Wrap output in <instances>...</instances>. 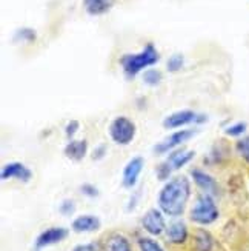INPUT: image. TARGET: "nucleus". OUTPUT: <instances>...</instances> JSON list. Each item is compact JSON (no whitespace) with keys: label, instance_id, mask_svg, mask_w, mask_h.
Returning <instances> with one entry per match:
<instances>
[{"label":"nucleus","instance_id":"nucleus-27","mask_svg":"<svg viewBox=\"0 0 249 251\" xmlns=\"http://www.w3.org/2000/svg\"><path fill=\"white\" fill-rule=\"evenodd\" d=\"M80 191H82V194L86 196V198H97V196H99V190L91 183H83L80 187Z\"/></svg>","mask_w":249,"mask_h":251},{"label":"nucleus","instance_id":"nucleus-11","mask_svg":"<svg viewBox=\"0 0 249 251\" xmlns=\"http://www.w3.org/2000/svg\"><path fill=\"white\" fill-rule=\"evenodd\" d=\"M191 177H192L194 183H196L204 194H209V196H217L219 194V185H217V182H215V179L211 176V174L196 168V170L191 171Z\"/></svg>","mask_w":249,"mask_h":251},{"label":"nucleus","instance_id":"nucleus-15","mask_svg":"<svg viewBox=\"0 0 249 251\" xmlns=\"http://www.w3.org/2000/svg\"><path fill=\"white\" fill-rule=\"evenodd\" d=\"M86 152H88V142L86 140H71L65 147V156L75 162L82 160L86 156Z\"/></svg>","mask_w":249,"mask_h":251},{"label":"nucleus","instance_id":"nucleus-6","mask_svg":"<svg viewBox=\"0 0 249 251\" xmlns=\"http://www.w3.org/2000/svg\"><path fill=\"white\" fill-rule=\"evenodd\" d=\"M203 122H206V116L197 114L191 110H181L169 114L163 121V126L168 129H174L189 124H203Z\"/></svg>","mask_w":249,"mask_h":251},{"label":"nucleus","instance_id":"nucleus-28","mask_svg":"<svg viewBox=\"0 0 249 251\" xmlns=\"http://www.w3.org/2000/svg\"><path fill=\"white\" fill-rule=\"evenodd\" d=\"M106 151H108V148H106L105 144L97 145V147L94 148V151H92V159H95V160L103 159V157L106 156Z\"/></svg>","mask_w":249,"mask_h":251},{"label":"nucleus","instance_id":"nucleus-8","mask_svg":"<svg viewBox=\"0 0 249 251\" xmlns=\"http://www.w3.org/2000/svg\"><path fill=\"white\" fill-rule=\"evenodd\" d=\"M143 165H145V160L140 156L133 157L126 163L125 168H123V177H122V183H123L125 188L136 187V183L140 177V173H142V170H143Z\"/></svg>","mask_w":249,"mask_h":251},{"label":"nucleus","instance_id":"nucleus-12","mask_svg":"<svg viewBox=\"0 0 249 251\" xmlns=\"http://www.w3.org/2000/svg\"><path fill=\"white\" fill-rule=\"evenodd\" d=\"M166 239L172 245H183L189 237L188 226L183 221H172L166 226Z\"/></svg>","mask_w":249,"mask_h":251},{"label":"nucleus","instance_id":"nucleus-5","mask_svg":"<svg viewBox=\"0 0 249 251\" xmlns=\"http://www.w3.org/2000/svg\"><path fill=\"white\" fill-rule=\"evenodd\" d=\"M143 230L151 236H160L166 231V221L165 213L160 208H151L142 217Z\"/></svg>","mask_w":249,"mask_h":251},{"label":"nucleus","instance_id":"nucleus-7","mask_svg":"<svg viewBox=\"0 0 249 251\" xmlns=\"http://www.w3.org/2000/svg\"><path fill=\"white\" fill-rule=\"evenodd\" d=\"M194 134H196V131L194 129H180V131H176V133H172L171 136H168L163 142H160L154 147V151L157 154H166V152H171L177 148H180L181 144H185L186 140H189Z\"/></svg>","mask_w":249,"mask_h":251},{"label":"nucleus","instance_id":"nucleus-30","mask_svg":"<svg viewBox=\"0 0 249 251\" xmlns=\"http://www.w3.org/2000/svg\"><path fill=\"white\" fill-rule=\"evenodd\" d=\"M72 251H99V247L95 244H85V245H77Z\"/></svg>","mask_w":249,"mask_h":251},{"label":"nucleus","instance_id":"nucleus-17","mask_svg":"<svg viewBox=\"0 0 249 251\" xmlns=\"http://www.w3.org/2000/svg\"><path fill=\"white\" fill-rule=\"evenodd\" d=\"M114 5V0H83V6L90 16L106 14Z\"/></svg>","mask_w":249,"mask_h":251},{"label":"nucleus","instance_id":"nucleus-26","mask_svg":"<svg viewBox=\"0 0 249 251\" xmlns=\"http://www.w3.org/2000/svg\"><path fill=\"white\" fill-rule=\"evenodd\" d=\"M74 210H75V203H74V201H71V199L63 201V202L60 203V206H59V211H60L63 216H69V214H72Z\"/></svg>","mask_w":249,"mask_h":251},{"label":"nucleus","instance_id":"nucleus-14","mask_svg":"<svg viewBox=\"0 0 249 251\" xmlns=\"http://www.w3.org/2000/svg\"><path fill=\"white\" fill-rule=\"evenodd\" d=\"M194 154H196L194 151L177 148L174 151H171V154H169V157H168L166 162L169 163L172 170H180V168H183L185 165H188V163L194 159Z\"/></svg>","mask_w":249,"mask_h":251},{"label":"nucleus","instance_id":"nucleus-3","mask_svg":"<svg viewBox=\"0 0 249 251\" xmlns=\"http://www.w3.org/2000/svg\"><path fill=\"white\" fill-rule=\"evenodd\" d=\"M220 211L217 208V203L214 201V196L202 193L196 199V203L189 211V217L192 222L199 225H211L219 219Z\"/></svg>","mask_w":249,"mask_h":251},{"label":"nucleus","instance_id":"nucleus-21","mask_svg":"<svg viewBox=\"0 0 249 251\" xmlns=\"http://www.w3.org/2000/svg\"><path fill=\"white\" fill-rule=\"evenodd\" d=\"M183 65H185V57L181 54H172L166 62V68L169 73H177L183 68Z\"/></svg>","mask_w":249,"mask_h":251},{"label":"nucleus","instance_id":"nucleus-13","mask_svg":"<svg viewBox=\"0 0 249 251\" xmlns=\"http://www.w3.org/2000/svg\"><path fill=\"white\" fill-rule=\"evenodd\" d=\"M102 222L97 216L92 214H82L79 217H75L72 221L71 228L75 233H91V231H97L100 228Z\"/></svg>","mask_w":249,"mask_h":251},{"label":"nucleus","instance_id":"nucleus-29","mask_svg":"<svg viewBox=\"0 0 249 251\" xmlns=\"http://www.w3.org/2000/svg\"><path fill=\"white\" fill-rule=\"evenodd\" d=\"M79 128H80V125H79L77 121H71V122L67 125V128H65V134H67L68 137H72V136L79 131Z\"/></svg>","mask_w":249,"mask_h":251},{"label":"nucleus","instance_id":"nucleus-23","mask_svg":"<svg viewBox=\"0 0 249 251\" xmlns=\"http://www.w3.org/2000/svg\"><path fill=\"white\" fill-rule=\"evenodd\" d=\"M235 150H237V152H239V156L246 163H249V136H246V137H243V139H240L239 142H237Z\"/></svg>","mask_w":249,"mask_h":251},{"label":"nucleus","instance_id":"nucleus-1","mask_svg":"<svg viewBox=\"0 0 249 251\" xmlns=\"http://www.w3.org/2000/svg\"><path fill=\"white\" fill-rule=\"evenodd\" d=\"M191 198V183L185 176L168 180L158 193V208L171 217H177L186 210Z\"/></svg>","mask_w":249,"mask_h":251},{"label":"nucleus","instance_id":"nucleus-20","mask_svg":"<svg viewBox=\"0 0 249 251\" xmlns=\"http://www.w3.org/2000/svg\"><path fill=\"white\" fill-rule=\"evenodd\" d=\"M161 79H163V75H161V73L158 70H146L143 73V82L148 86H157V85H160Z\"/></svg>","mask_w":249,"mask_h":251},{"label":"nucleus","instance_id":"nucleus-19","mask_svg":"<svg viewBox=\"0 0 249 251\" xmlns=\"http://www.w3.org/2000/svg\"><path fill=\"white\" fill-rule=\"evenodd\" d=\"M137 244H138L140 251H165L163 247L151 237H138Z\"/></svg>","mask_w":249,"mask_h":251},{"label":"nucleus","instance_id":"nucleus-24","mask_svg":"<svg viewBox=\"0 0 249 251\" xmlns=\"http://www.w3.org/2000/svg\"><path fill=\"white\" fill-rule=\"evenodd\" d=\"M246 128H248L246 122H237V124H234V125L226 128L225 129V134L229 136V137H239V136L245 134Z\"/></svg>","mask_w":249,"mask_h":251},{"label":"nucleus","instance_id":"nucleus-2","mask_svg":"<svg viewBox=\"0 0 249 251\" xmlns=\"http://www.w3.org/2000/svg\"><path fill=\"white\" fill-rule=\"evenodd\" d=\"M160 60V54L156 50V47L153 43H148V45L136 54H125V56L120 59L123 73L128 79H133L136 75L143 71L148 67H153Z\"/></svg>","mask_w":249,"mask_h":251},{"label":"nucleus","instance_id":"nucleus-18","mask_svg":"<svg viewBox=\"0 0 249 251\" xmlns=\"http://www.w3.org/2000/svg\"><path fill=\"white\" fill-rule=\"evenodd\" d=\"M214 245V237L209 231L203 230V228L197 230L196 234H194V248H196V251H212Z\"/></svg>","mask_w":249,"mask_h":251},{"label":"nucleus","instance_id":"nucleus-10","mask_svg":"<svg viewBox=\"0 0 249 251\" xmlns=\"http://www.w3.org/2000/svg\"><path fill=\"white\" fill-rule=\"evenodd\" d=\"M67 237H68L67 228L52 226V228H48V230L42 231L39 234V237L36 239V247L37 248H45V247H49V245H54V244H59Z\"/></svg>","mask_w":249,"mask_h":251},{"label":"nucleus","instance_id":"nucleus-22","mask_svg":"<svg viewBox=\"0 0 249 251\" xmlns=\"http://www.w3.org/2000/svg\"><path fill=\"white\" fill-rule=\"evenodd\" d=\"M36 37H37L36 31H34V29H31V28H20V29L16 32V36H14L16 40L25 42V43H32V42L36 40Z\"/></svg>","mask_w":249,"mask_h":251},{"label":"nucleus","instance_id":"nucleus-9","mask_svg":"<svg viewBox=\"0 0 249 251\" xmlns=\"http://www.w3.org/2000/svg\"><path fill=\"white\" fill-rule=\"evenodd\" d=\"M0 177H2V180L17 179V180H22V182H28L32 177V171L26 165H23V163L11 162V163H8V165H5L2 168Z\"/></svg>","mask_w":249,"mask_h":251},{"label":"nucleus","instance_id":"nucleus-16","mask_svg":"<svg viewBox=\"0 0 249 251\" xmlns=\"http://www.w3.org/2000/svg\"><path fill=\"white\" fill-rule=\"evenodd\" d=\"M102 251H133V248L123 234L115 233V234L108 236Z\"/></svg>","mask_w":249,"mask_h":251},{"label":"nucleus","instance_id":"nucleus-4","mask_svg":"<svg viewBox=\"0 0 249 251\" xmlns=\"http://www.w3.org/2000/svg\"><path fill=\"white\" fill-rule=\"evenodd\" d=\"M136 124L126 116H118L110 125V136L117 145H129L136 137Z\"/></svg>","mask_w":249,"mask_h":251},{"label":"nucleus","instance_id":"nucleus-25","mask_svg":"<svg viewBox=\"0 0 249 251\" xmlns=\"http://www.w3.org/2000/svg\"><path fill=\"white\" fill-rule=\"evenodd\" d=\"M171 171H172V168H171V165H169L168 162H163V163H160V165H158V167L156 168L157 177H158L160 180H168V177H169Z\"/></svg>","mask_w":249,"mask_h":251}]
</instances>
